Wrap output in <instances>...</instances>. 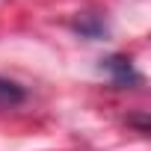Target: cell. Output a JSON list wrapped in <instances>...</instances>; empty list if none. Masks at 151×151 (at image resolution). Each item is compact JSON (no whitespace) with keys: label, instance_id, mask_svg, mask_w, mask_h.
I'll list each match as a JSON object with an SVG mask.
<instances>
[{"label":"cell","instance_id":"3","mask_svg":"<svg viewBox=\"0 0 151 151\" xmlns=\"http://www.w3.org/2000/svg\"><path fill=\"white\" fill-rule=\"evenodd\" d=\"M27 101V89L9 77H0V110H12Z\"/></svg>","mask_w":151,"mask_h":151},{"label":"cell","instance_id":"2","mask_svg":"<svg viewBox=\"0 0 151 151\" xmlns=\"http://www.w3.org/2000/svg\"><path fill=\"white\" fill-rule=\"evenodd\" d=\"M71 30L80 33L83 39H107V24L101 15H92V12H83L71 21Z\"/></svg>","mask_w":151,"mask_h":151},{"label":"cell","instance_id":"1","mask_svg":"<svg viewBox=\"0 0 151 151\" xmlns=\"http://www.w3.org/2000/svg\"><path fill=\"white\" fill-rule=\"evenodd\" d=\"M98 68L110 77V86L113 89H136V86H142V74L136 71L133 59L124 56V53H113V56L101 59Z\"/></svg>","mask_w":151,"mask_h":151}]
</instances>
